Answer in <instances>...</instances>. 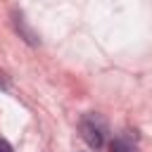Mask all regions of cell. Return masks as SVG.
Wrapping results in <instances>:
<instances>
[{
	"label": "cell",
	"mask_w": 152,
	"mask_h": 152,
	"mask_svg": "<svg viewBox=\"0 0 152 152\" xmlns=\"http://www.w3.org/2000/svg\"><path fill=\"white\" fill-rule=\"evenodd\" d=\"M78 128H81V138L86 140L88 147L100 150L104 145V140H107V121H104L102 114H95V112L86 114L81 119V126Z\"/></svg>",
	"instance_id": "1"
},
{
	"label": "cell",
	"mask_w": 152,
	"mask_h": 152,
	"mask_svg": "<svg viewBox=\"0 0 152 152\" xmlns=\"http://www.w3.org/2000/svg\"><path fill=\"white\" fill-rule=\"evenodd\" d=\"M109 150H112V152H138L135 135H133L131 131H124L121 135H116V138L109 142Z\"/></svg>",
	"instance_id": "2"
},
{
	"label": "cell",
	"mask_w": 152,
	"mask_h": 152,
	"mask_svg": "<svg viewBox=\"0 0 152 152\" xmlns=\"http://www.w3.org/2000/svg\"><path fill=\"white\" fill-rule=\"evenodd\" d=\"M0 152H14V150H12V145H10L5 138H0Z\"/></svg>",
	"instance_id": "3"
}]
</instances>
